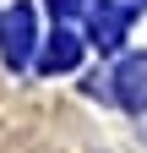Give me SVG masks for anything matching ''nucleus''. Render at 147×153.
I'll return each mask as SVG.
<instances>
[{
  "instance_id": "f03ea898",
  "label": "nucleus",
  "mask_w": 147,
  "mask_h": 153,
  "mask_svg": "<svg viewBox=\"0 0 147 153\" xmlns=\"http://www.w3.org/2000/svg\"><path fill=\"white\" fill-rule=\"evenodd\" d=\"M27 22H33V16H27L22 6L0 22V33H6V55H22V49H27Z\"/></svg>"
},
{
  "instance_id": "7ed1b4c3",
  "label": "nucleus",
  "mask_w": 147,
  "mask_h": 153,
  "mask_svg": "<svg viewBox=\"0 0 147 153\" xmlns=\"http://www.w3.org/2000/svg\"><path fill=\"white\" fill-rule=\"evenodd\" d=\"M71 60H76V44H71V33H60V44H49V55H44V66H49V71H65Z\"/></svg>"
},
{
  "instance_id": "f257e3e1",
  "label": "nucleus",
  "mask_w": 147,
  "mask_h": 153,
  "mask_svg": "<svg viewBox=\"0 0 147 153\" xmlns=\"http://www.w3.org/2000/svg\"><path fill=\"white\" fill-rule=\"evenodd\" d=\"M120 93H125V104H147V55H142V60H125Z\"/></svg>"
}]
</instances>
